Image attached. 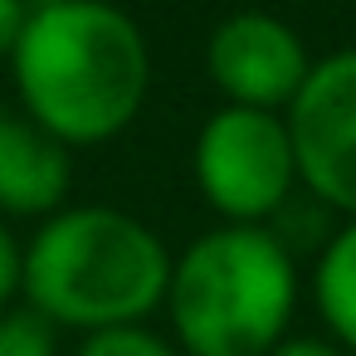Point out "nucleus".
Wrapping results in <instances>:
<instances>
[{
    "label": "nucleus",
    "instance_id": "nucleus-1",
    "mask_svg": "<svg viewBox=\"0 0 356 356\" xmlns=\"http://www.w3.org/2000/svg\"><path fill=\"white\" fill-rule=\"evenodd\" d=\"M10 64L30 122L69 152L103 147L127 132L152 88L147 35L108 0L30 10Z\"/></svg>",
    "mask_w": 356,
    "mask_h": 356
},
{
    "label": "nucleus",
    "instance_id": "nucleus-2",
    "mask_svg": "<svg viewBox=\"0 0 356 356\" xmlns=\"http://www.w3.org/2000/svg\"><path fill=\"white\" fill-rule=\"evenodd\" d=\"M171 254L152 225L118 205H64L25 244L20 298L49 327L83 337L147 327L166 302Z\"/></svg>",
    "mask_w": 356,
    "mask_h": 356
},
{
    "label": "nucleus",
    "instance_id": "nucleus-3",
    "mask_svg": "<svg viewBox=\"0 0 356 356\" xmlns=\"http://www.w3.org/2000/svg\"><path fill=\"white\" fill-rule=\"evenodd\" d=\"M171 341L186 356H268L298 307V264L268 225H215L171 259Z\"/></svg>",
    "mask_w": 356,
    "mask_h": 356
},
{
    "label": "nucleus",
    "instance_id": "nucleus-4",
    "mask_svg": "<svg viewBox=\"0 0 356 356\" xmlns=\"http://www.w3.org/2000/svg\"><path fill=\"white\" fill-rule=\"evenodd\" d=\"M195 186L225 225H264L288 205L298 181V156L283 113L234 108L205 118L195 137Z\"/></svg>",
    "mask_w": 356,
    "mask_h": 356
},
{
    "label": "nucleus",
    "instance_id": "nucleus-5",
    "mask_svg": "<svg viewBox=\"0 0 356 356\" xmlns=\"http://www.w3.org/2000/svg\"><path fill=\"white\" fill-rule=\"evenodd\" d=\"M298 181L337 215L356 220V49L312 59L307 83L283 113Z\"/></svg>",
    "mask_w": 356,
    "mask_h": 356
},
{
    "label": "nucleus",
    "instance_id": "nucleus-6",
    "mask_svg": "<svg viewBox=\"0 0 356 356\" xmlns=\"http://www.w3.org/2000/svg\"><path fill=\"white\" fill-rule=\"evenodd\" d=\"M205 69L215 88L225 93V103L259 108V113H288V103L312 74V59L288 20L268 10H239L210 30Z\"/></svg>",
    "mask_w": 356,
    "mask_h": 356
},
{
    "label": "nucleus",
    "instance_id": "nucleus-7",
    "mask_svg": "<svg viewBox=\"0 0 356 356\" xmlns=\"http://www.w3.org/2000/svg\"><path fill=\"white\" fill-rule=\"evenodd\" d=\"M74 181V156L64 142L40 132L30 118L0 113V215L49 220L64 210Z\"/></svg>",
    "mask_w": 356,
    "mask_h": 356
},
{
    "label": "nucleus",
    "instance_id": "nucleus-8",
    "mask_svg": "<svg viewBox=\"0 0 356 356\" xmlns=\"http://www.w3.org/2000/svg\"><path fill=\"white\" fill-rule=\"evenodd\" d=\"M312 302L327 327V337L356 356V220H346L317 254L312 268Z\"/></svg>",
    "mask_w": 356,
    "mask_h": 356
},
{
    "label": "nucleus",
    "instance_id": "nucleus-9",
    "mask_svg": "<svg viewBox=\"0 0 356 356\" xmlns=\"http://www.w3.org/2000/svg\"><path fill=\"white\" fill-rule=\"evenodd\" d=\"M59 327H49L30 307H6L0 312V356H59L54 341Z\"/></svg>",
    "mask_w": 356,
    "mask_h": 356
},
{
    "label": "nucleus",
    "instance_id": "nucleus-10",
    "mask_svg": "<svg viewBox=\"0 0 356 356\" xmlns=\"http://www.w3.org/2000/svg\"><path fill=\"white\" fill-rule=\"evenodd\" d=\"M74 356H186V351L176 341L156 337L152 327H113V332L83 337Z\"/></svg>",
    "mask_w": 356,
    "mask_h": 356
},
{
    "label": "nucleus",
    "instance_id": "nucleus-11",
    "mask_svg": "<svg viewBox=\"0 0 356 356\" xmlns=\"http://www.w3.org/2000/svg\"><path fill=\"white\" fill-rule=\"evenodd\" d=\"M20 268H25V249L10 234V225L0 220V312L20 298Z\"/></svg>",
    "mask_w": 356,
    "mask_h": 356
},
{
    "label": "nucleus",
    "instance_id": "nucleus-12",
    "mask_svg": "<svg viewBox=\"0 0 356 356\" xmlns=\"http://www.w3.org/2000/svg\"><path fill=\"white\" fill-rule=\"evenodd\" d=\"M268 356H346V351H341L332 337H293V332H288Z\"/></svg>",
    "mask_w": 356,
    "mask_h": 356
},
{
    "label": "nucleus",
    "instance_id": "nucleus-13",
    "mask_svg": "<svg viewBox=\"0 0 356 356\" xmlns=\"http://www.w3.org/2000/svg\"><path fill=\"white\" fill-rule=\"evenodd\" d=\"M25 20H30V6H25V0H0V54L15 49Z\"/></svg>",
    "mask_w": 356,
    "mask_h": 356
},
{
    "label": "nucleus",
    "instance_id": "nucleus-14",
    "mask_svg": "<svg viewBox=\"0 0 356 356\" xmlns=\"http://www.w3.org/2000/svg\"><path fill=\"white\" fill-rule=\"evenodd\" d=\"M30 10H44V6H64V0H25Z\"/></svg>",
    "mask_w": 356,
    "mask_h": 356
},
{
    "label": "nucleus",
    "instance_id": "nucleus-15",
    "mask_svg": "<svg viewBox=\"0 0 356 356\" xmlns=\"http://www.w3.org/2000/svg\"><path fill=\"white\" fill-rule=\"evenodd\" d=\"M341 6H356V0H341Z\"/></svg>",
    "mask_w": 356,
    "mask_h": 356
},
{
    "label": "nucleus",
    "instance_id": "nucleus-16",
    "mask_svg": "<svg viewBox=\"0 0 356 356\" xmlns=\"http://www.w3.org/2000/svg\"><path fill=\"white\" fill-rule=\"evenodd\" d=\"M0 113H6V108H0Z\"/></svg>",
    "mask_w": 356,
    "mask_h": 356
}]
</instances>
